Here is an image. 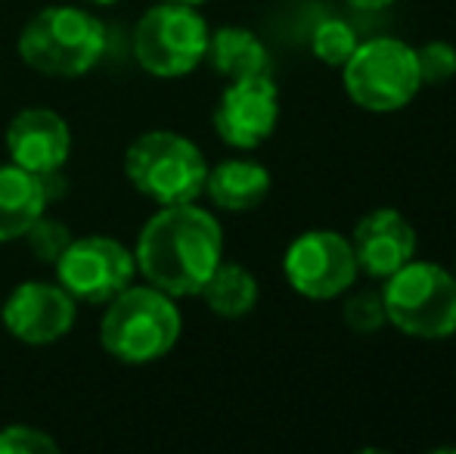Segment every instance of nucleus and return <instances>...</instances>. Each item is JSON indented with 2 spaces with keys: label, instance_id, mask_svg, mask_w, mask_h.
Segmentation results:
<instances>
[{
  "label": "nucleus",
  "instance_id": "3",
  "mask_svg": "<svg viewBox=\"0 0 456 454\" xmlns=\"http://www.w3.org/2000/svg\"><path fill=\"white\" fill-rule=\"evenodd\" d=\"M19 56L50 78L87 75L106 54V29L85 6H44L19 31Z\"/></svg>",
  "mask_w": 456,
  "mask_h": 454
},
{
  "label": "nucleus",
  "instance_id": "11",
  "mask_svg": "<svg viewBox=\"0 0 456 454\" xmlns=\"http://www.w3.org/2000/svg\"><path fill=\"white\" fill-rule=\"evenodd\" d=\"M78 302L60 284L25 280L0 305V321L25 345H53L72 334Z\"/></svg>",
  "mask_w": 456,
  "mask_h": 454
},
{
  "label": "nucleus",
  "instance_id": "20",
  "mask_svg": "<svg viewBox=\"0 0 456 454\" xmlns=\"http://www.w3.org/2000/svg\"><path fill=\"white\" fill-rule=\"evenodd\" d=\"M416 66H419L422 87L447 85L456 78V47L451 41H426L416 47Z\"/></svg>",
  "mask_w": 456,
  "mask_h": 454
},
{
  "label": "nucleus",
  "instance_id": "16",
  "mask_svg": "<svg viewBox=\"0 0 456 454\" xmlns=\"http://www.w3.org/2000/svg\"><path fill=\"white\" fill-rule=\"evenodd\" d=\"M205 62L227 81L261 78V75H271L273 69L267 44L242 25H224V29L211 31Z\"/></svg>",
  "mask_w": 456,
  "mask_h": 454
},
{
  "label": "nucleus",
  "instance_id": "5",
  "mask_svg": "<svg viewBox=\"0 0 456 454\" xmlns=\"http://www.w3.org/2000/svg\"><path fill=\"white\" fill-rule=\"evenodd\" d=\"M125 175L137 194L156 206L196 202L205 194L208 162L190 137L177 131H143L125 150Z\"/></svg>",
  "mask_w": 456,
  "mask_h": 454
},
{
  "label": "nucleus",
  "instance_id": "25",
  "mask_svg": "<svg viewBox=\"0 0 456 454\" xmlns=\"http://www.w3.org/2000/svg\"><path fill=\"white\" fill-rule=\"evenodd\" d=\"M85 4H94V6H112V4H118V0H85Z\"/></svg>",
  "mask_w": 456,
  "mask_h": 454
},
{
  "label": "nucleus",
  "instance_id": "8",
  "mask_svg": "<svg viewBox=\"0 0 456 454\" xmlns=\"http://www.w3.org/2000/svg\"><path fill=\"white\" fill-rule=\"evenodd\" d=\"M282 274L298 296L311 302H330L357 284L361 268L348 236L330 227H314L289 243L282 255Z\"/></svg>",
  "mask_w": 456,
  "mask_h": 454
},
{
  "label": "nucleus",
  "instance_id": "23",
  "mask_svg": "<svg viewBox=\"0 0 456 454\" xmlns=\"http://www.w3.org/2000/svg\"><path fill=\"white\" fill-rule=\"evenodd\" d=\"M348 6H354V10H363V12H376V10H385V6H391L395 0H345Z\"/></svg>",
  "mask_w": 456,
  "mask_h": 454
},
{
  "label": "nucleus",
  "instance_id": "18",
  "mask_svg": "<svg viewBox=\"0 0 456 454\" xmlns=\"http://www.w3.org/2000/svg\"><path fill=\"white\" fill-rule=\"evenodd\" d=\"M361 37H357L354 25H348L345 19H323V22L314 25L311 31V50L323 66L342 69L351 60V54L357 50Z\"/></svg>",
  "mask_w": 456,
  "mask_h": 454
},
{
  "label": "nucleus",
  "instance_id": "12",
  "mask_svg": "<svg viewBox=\"0 0 456 454\" xmlns=\"http://www.w3.org/2000/svg\"><path fill=\"white\" fill-rule=\"evenodd\" d=\"M4 140L10 162L37 177L60 175L72 153V131H69L66 119L47 106H28L12 115Z\"/></svg>",
  "mask_w": 456,
  "mask_h": 454
},
{
  "label": "nucleus",
  "instance_id": "26",
  "mask_svg": "<svg viewBox=\"0 0 456 454\" xmlns=\"http://www.w3.org/2000/svg\"><path fill=\"white\" fill-rule=\"evenodd\" d=\"M453 274H456V261H453Z\"/></svg>",
  "mask_w": 456,
  "mask_h": 454
},
{
  "label": "nucleus",
  "instance_id": "9",
  "mask_svg": "<svg viewBox=\"0 0 456 454\" xmlns=\"http://www.w3.org/2000/svg\"><path fill=\"white\" fill-rule=\"evenodd\" d=\"M56 284L85 305H106L118 296L127 284H134L137 261L134 249L118 243L115 236H78L66 246V252L53 265Z\"/></svg>",
  "mask_w": 456,
  "mask_h": 454
},
{
  "label": "nucleus",
  "instance_id": "13",
  "mask_svg": "<svg viewBox=\"0 0 456 454\" xmlns=\"http://www.w3.org/2000/svg\"><path fill=\"white\" fill-rule=\"evenodd\" d=\"M351 249H354L357 268L372 280H385L416 259V236L413 221L397 209H372L351 230Z\"/></svg>",
  "mask_w": 456,
  "mask_h": 454
},
{
  "label": "nucleus",
  "instance_id": "6",
  "mask_svg": "<svg viewBox=\"0 0 456 454\" xmlns=\"http://www.w3.org/2000/svg\"><path fill=\"white\" fill-rule=\"evenodd\" d=\"M345 94L363 112H401L422 91L416 47L401 37H370L361 41L342 66Z\"/></svg>",
  "mask_w": 456,
  "mask_h": 454
},
{
  "label": "nucleus",
  "instance_id": "24",
  "mask_svg": "<svg viewBox=\"0 0 456 454\" xmlns=\"http://www.w3.org/2000/svg\"><path fill=\"white\" fill-rule=\"evenodd\" d=\"M165 4H183V6H202L208 0H165Z\"/></svg>",
  "mask_w": 456,
  "mask_h": 454
},
{
  "label": "nucleus",
  "instance_id": "7",
  "mask_svg": "<svg viewBox=\"0 0 456 454\" xmlns=\"http://www.w3.org/2000/svg\"><path fill=\"white\" fill-rule=\"evenodd\" d=\"M208 35V22L196 6L159 0L134 25V60L156 78H183L205 62Z\"/></svg>",
  "mask_w": 456,
  "mask_h": 454
},
{
  "label": "nucleus",
  "instance_id": "15",
  "mask_svg": "<svg viewBox=\"0 0 456 454\" xmlns=\"http://www.w3.org/2000/svg\"><path fill=\"white\" fill-rule=\"evenodd\" d=\"M271 171L255 159H224L205 177V196L224 212H252L271 194Z\"/></svg>",
  "mask_w": 456,
  "mask_h": 454
},
{
  "label": "nucleus",
  "instance_id": "1",
  "mask_svg": "<svg viewBox=\"0 0 456 454\" xmlns=\"http://www.w3.org/2000/svg\"><path fill=\"white\" fill-rule=\"evenodd\" d=\"M134 261L146 284L168 296H199L211 271L224 261L221 221L196 202L159 206L137 234Z\"/></svg>",
  "mask_w": 456,
  "mask_h": 454
},
{
  "label": "nucleus",
  "instance_id": "2",
  "mask_svg": "<svg viewBox=\"0 0 456 454\" xmlns=\"http://www.w3.org/2000/svg\"><path fill=\"white\" fill-rule=\"evenodd\" d=\"M183 315L175 296L152 284H127L106 302L100 343L121 364H152L181 340Z\"/></svg>",
  "mask_w": 456,
  "mask_h": 454
},
{
  "label": "nucleus",
  "instance_id": "4",
  "mask_svg": "<svg viewBox=\"0 0 456 454\" xmlns=\"http://www.w3.org/2000/svg\"><path fill=\"white\" fill-rule=\"evenodd\" d=\"M385 318L410 340L456 336V274L435 261H407L382 280Z\"/></svg>",
  "mask_w": 456,
  "mask_h": 454
},
{
  "label": "nucleus",
  "instance_id": "19",
  "mask_svg": "<svg viewBox=\"0 0 456 454\" xmlns=\"http://www.w3.org/2000/svg\"><path fill=\"white\" fill-rule=\"evenodd\" d=\"M345 324H348L351 334L357 336H372L388 324L385 318V302H382V290H361L354 296H348L342 309Z\"/></svg>",
  "mask_w": 456,
  "mask_h": 454
},
{
  "label": "nucleus",
  "instance_id": "14",
  "mask_svg": "<svg viewBox=\"0 0 456 454\" xmlns=\"http://www.w3.org/2000/svg\"><path fill=\"white\" fill-rule=\"evenodd\" d=\"M50 202V181L16 162L0 165V243L22 240L25 230L44 215Z\"/></svg>",
  "mask_w": 456,
  "mask_h": 454
},
{
  "label": "nucleus",
  "instance_id": "17",
  "mask_svg": "<svg viewBox=\"0 0 456 454\" xmlns=\"http://www.w3.org/2000/svg\"><path fill=\"white\" fill-rule=\"evenodd\" d=\"M199 296L208 305L211 315L236 321V318H246L248 311H255L261 286H258V277H255L248 268L236 265V261H221V265L211 271V277L205 280Z\"/></svg>",
  "mask_w": 456,
  "mask_h": 454
},
{
  "label": "nucleus",
  "instance_id": "22",
  "mask_svg": "<svg viewBox=\"0 0 456 454\" xmlns=\"http://www.w3.org/2000/svg\"><path fill=\"white\" fill-rule=\"evenodd\" d=\"M60 451L53 436H47L37 426L10 424L0 430V454H53Z\"/></svg>",
  "mask_w": 456,
  "mask_h": 454
},
{
  "label": "nucleus",
  "instance_id": "21",
  "mask_svg": "<svg viewBox=\"0 0 456 454\" xmlns=\"http://www.w3.org/2000/svg\"><path fill=\"white\" fill-rule=\"evenodd\" d=\"M22 240L28 243V249L35 252L37 261H44V265H56V259H60V255L66 252L69 243H72V234H69V227L62 225V221L41 215L35 225L25 230Z\"/></svg>",
  "mask_w": 456,
  "mask_h": 454
},
{
  "label": "nucleus",
  "instance_id": "10",
  "mask_svg": "<svg viewBox=\"0 0 456 454\" xmlns=\"http://www.w3.org/2000/svg\"><path fill=\"white\" fill-rule=\"evenodd\" d=\"M215 131L233 150H258L280 125V91L271 75L230 81L215 106Z\"/></svg>",
  "mask_w": 456,
  "mask_h": 454
}]
</instances>
